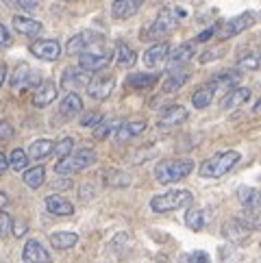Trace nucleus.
I'll return each instance as SVG.
<instances>
[{
    "label": "nucleus",
    "instance_id": "nucleus-1",
    "mask_svg": "<svg viewBox=\"0 0 261 263\" xmlns=\"http://www.w3.org/2000/svg\"><path fill=\"white\" fill-rule=\"evenodd\" d=\"M239 159L241 155L237 150H222V153H216L209 159H204L198 167V174L202 178H222L239 163Z\"/></svg>",
    "mask_w": 261,
    "mask_h": 263
},
{
    "label": "nucleus",
    "instance_id": "nucleus-2",
    "mask_svg": "<svg viewBox=\"0 0 261 263\" xmlns=\"http://www.w3.org/2000/svg\"><path fill=\"white\" fill-rule=\"evenodd\" d=\"M194 170V161L192 159H165V161L157 163L155 167V178L161 185H170V183H179L185 176H190Z\"/></svg>",
    "mask_w": 261,
    "mask_h": 263
},
{
    "label": "nucleus",
    "instance_id": "nucleus-3",
    "mask_svg": "<svg viewBox=\"0 0 261 263\" xmlns=\"http://www.w3.org/2000/svg\"><path fill=\"white\" fill-rule=\"evenodd\" d=\"M183 15H185L183 9H176V7L161 9L159 15L155 17V22L142 33V40H159V37H165L167 33H172L176 29V24H179Z\"/></svg>",
    "mask_w": 261,
    "mask_h": 263
},
{
    "label": "nucleus",
    "instance_id": "nucleus-4",
    "mask_svg": "<svg viewBox=\"0 0 261 263\" xmlns=\"http://www.w3.org/2000/svg\"><path fill=\"white\" fill-rule=\"evenodd\" d=\"M94 163H96V153H94V150H91V148H79V150H74L72 155L63 157L61 161L54 165V172L72 176V174L85 170V167L94 165Z\"/></svg>",
    "mask_w": 261,
    "mask_h": 263
},
{
    "label": "nucleus",
    "instance_id": "nucleus-5",
    "mask_svg": "<svg viewBox=\"0 0 261 263\" xmlns=\"http://www.w3.org/2000/svg\"><path fill=\"white\" fill-rule=\"evenodd\" d=\"M194 200L192 192L188 190H172V192H165L159 196H153L151 198V209L155 213H170L176 209H183Z\"/></svg>",
    "mask_w": 261,
    "mask_h": 263
},
{
    "label": "nucleus",
    "instance_id": "nucleus-6",
    "mask_svg": "<svg viewBox=\"0 0 261 263\" xmlns=\"http://www.w3.org/2000/svg\"><path fill=\"white\" fill-rule=\"evenodd\" d=\"M255 22H257V13H255V11H244V13L231 17V20H227L225 24H222L220 31H218V37H220L222 42L233 40V37H237L239 33L248 31Z\"/></svg>",
    "mask_w": 261,
    "mask_h": 263
},
{
    "label": "nucleus",
    "instance_id": "nucleus-7",
    "mask_svg": "<svg viewBox=\"0 0 261 263\" xmlns=\"http://www.w3.org/2000/svg\"><path fill=\"white\" fill-rule=\"evenodd\" d=\"M9 85H11V89L15 93H22L26 89H37V87L42 85V79H40V74H35L31 70L29 63H20L13 70L11 79H9Z\"/></svg>",
    "mask_w": 261,
    "mask_h": 263
},
{
    "label": "nucleus",
    "instance_id": "nucleus-8",
    "mask_svg": "<svg viewBox=\"0 0 261 263\" xmlns=\"http://www.w3.org/2000/svg\"><path fill=\"white\" fill-rule=\"evenodd\" d=\"M111 61V50H107L102 44H96L94 48H89L85 52L79 54V65L83 70H89V72H100L105 70Z\"/></svg>",
    "mask_w": 261,
    "mask_h": 263
},
{
    "label": "nucleus",
    "instance_id": "nucleus-9",
    "mask_svg": "<svg viewBox=\"0 0 261 263\" xmlns=\"http://www.w3.org/2000/svg\"><path fill=\"white\" fill-rule=\"evenodd\" d=\"M102 42H105L102 33H98V31H81V33H77L74 37H70V42H68V46H65V50H68L70 54H81V52L94 48L96 44H102Z\"/></svg>",
    "mask_w": 261,
    "mask_h": 263
},
{
    "label": "nucleus",
    "instance_id": "nucleus-10",
    "mask_svg": "<svg viewBox=\"0 0 261 263\" xmlns=\"http://www.w3.org/2000/svg\"><path fill=\"white\" fill-rule=\"evenodd\" d=\"M255 229L250 227V224L241 218H233V220H229L225 227H222V235L229 239V241H235V243H239V241H246L248 237H250V233H253Z\"/></svg>",
    "mask_w": 261,
    "mask_h": 263
},
{
    "label": "nucleus",
    "instance_id": "nucleus-11",
    "mask_svg": "<svg viewBox=\"0 0 261 263\" xmlns=\"http://www.w3.org/2000/svg\"><path fill=\"white\" fill-rule=\"evenodd\" d=\"M94 81V77H91V72L89 70H83L81 65L79 68H68L63 72V77H61V85L65 89H81V87H89V83Z\"/></svg>",
    "mask_w": 261,
    "mask_h": 263
},
{
    "label": "nucleus",
    "instance_id": "nucleus-12",
    "mask_svg": "<svg viewBox=\"0 0 261 263\" xmlns=\"http://www.w3.org/2000/svg\"><path fill=\"white\" fill-rule=\"evenodd\" d=\"M114 87H116V79L109 77V74L107 77H94V81L87 87V93L94 100H107L111 96V91H114Z\"/></svg>",
    "mask_w": 261,
    "mask_h": 263
},
{
    "label": "nucleus",
    "instance_id": "nucleus-13",
    "mask_svg": "<svg viewBox=\"0 0 261 263\" xmlns=\"http://www.w3.org/2000/svg\"><path fill=\"white\" fill-rule=\"evenodd\" d=\"M31 52L44 61H57L61 54V46L54 40H37L31 44Z\"/></svg>",
    "mask_w": 261,
    "mask_h": 263
},
{
    "label": "nucleus",
    "instance_id": "nucleus-14",
    "mask_svg": "<svg viewBox=\"0 0 261 263\" xmlns=\"http://www.w3.org/2000/svg\"><path fill=\"white\" fill-rule=\"evenodd\" d=\"M22 261L24 263H50V255L37 239H29L24 243Z\"/></svg>",
    "mask_w": 261,
    "mask_h": 263
},
{
    "label": "nucleus",
    "instance_id": "nucleus-15",
    "mask_svg": "<svg viewBox=\"0 0 261 263\" xmlns=\"http://www.w3.org/2000/svg\"><path fill=\"white\" fill-rule=\"evenodd\" d=\"M188 109L181 107V105H172V107H167L161 111V116L159 120H157V124H159L161 128H170V126H176V124H181V122L188 120Z\"/></svg>",
    "mask_w": 261,
    "mask_h": 263
},
{
    "label": "nucleus",
    "instance_id": "nucleus-16",
    "mask_svg": "<svg viewBox=\"0 0 261 263\" xmlns=\"http://www.w3.org/2000/svg\"><path fill=\"white\" fill-rule=\"evenodd\" d=\"M142 5H144V0H114L111 15L116 20H128V17H133L142 9Z\"/></svg>",
    "mask_w": 261,
    "mask_h": 263
},
{
    "label": "nucleus",
    "instance_id": "nucleus-17",
    "mask_svg": "<svg viewBox=\"0 0 261 263\" xmlns=\"http://www.w3.org/2000/svg\"><path fill=\"white\" fill-rule=\"evenodd\" d=\"M146 130V122L144 120H130V122H124L116 128V144H124L128 139H133L137 135H142Z\"/></svg>",
    "mask_w": 261,
    "mask_h": 263
},
{
    "label": "nucleus",
    "instance_id": "nucleus-18",
    "mask_svg": "<svg viewBox=\"0 0 261 263\" xmlns=\"http://www.w3.org/2000/svg\"><path fill=\"white\" fill-rule=\"evenodd\" d=\"M167 54H170V44L167 42H159V44H153L151 48L144 52V65L146 68H157V65H161Z\"/></svg>",
    "mask_w": 261,
    "mask_h": 263
},
{
    "label": "nucleus",
    "instance_id": "nucleus-19",
    "mask_svg": "<svg viewBox=\"0 0 261 263\" xmlns=\"http://www.w3.org/2000/svg\"><path fill=\"white\" fill-rule=\"evenodd\" d=\"M192 57H194V42H185L181 46H176V48L167 54V68L170 70L181 68V65L188 63Z\"/></svg>",
    "mask_w": 261,
    "mask_h": 263
},
{
    "label": "nucleus",
    "instance_id": "nucleus-20",
    "mask_svg": "<svg viewBox=\"0 0 261 263\" xmlns=\"http://www.w3.org/2000/svg\"><path fill=\"white\" fill-rule=\"evenodd\" d=\"M46 209H48L52 215H61V218H68V215L74 213V204H72L68 198L59 196V194H50V196H46Z\"/></svg>",
    "mask_w": 261,
    "mask_h": 263
},
{
    "label": "nucleus",
    "instance_id": "nucleus-21",
    "mask_svg": "<svg viewBox=\"0 0 261 263\" xmlns=\"http://www.w3.org/2000/svg\"><path fill=\"white\" fill-rule=\"evenodd\" d=\"M237 200L248 211H261V190L246 187V185L239 187V190H237Z\"/></svg>",
    "mask_w": 261,
    "mask_h": 263
},
{
    "label": "nucleus",
    "instance_id": "nucleus-22",
    "mask_svg": "<svg viewBox=\"0 0 261 263\" xmlns=\"http://www.w3.org/2000/svg\"><path fill=\"white\" fill-rule=\"evenodd\" d=\"M248 98H250V89L248 87H235V89H231V91L225 93V98H222L220 107L225 109V111H233V109H237V107L244 105Z\"/></svg>",
    "mask_w": 261,
    "mask_h": 263
},
{
    "label": "nucleus",
    "instance_id": "nucleus-23",
    "mask_svg": "<svg viewBox=\"0 0 261 263\" xmlns=\"http://www.w3.org/2000/svg\"><path fill=\"white\" fill-rule=\"evenodd\" d=\"M54 98H57V85H54L52 81H44L33 93V105L35 107H48Z\"/></svg>",
    "mask_w": 261,
    "mask_h": 263
},
{
    "label": "nucleus",
    "instance_id": "nucleus-24",
    "mask_svg": "<svg viewBox=\"0 0 261 263\" xmlns=\"http://www.w3.org/2000/svg\"><path fill=\"white\" fill-rule=\"evenodd\" d=\"M13 29L20 33V35H26V37H37L42 31H44V26L42 22H37L33 20V17H26V15H15L13 17Z\"/></svg>",
    "mask_w": 261,
    "mask_h": 263
},
{
    "label": "nucleus",
    "instance_id": "nucleus-25",
    "mask_svg": "<svg viewBox=\"0 0 261 263\" xmlns=\"http://www.w3.org/2000/svg\"><path fill=\"white\" fill-rule=\"evenodd\" d=\"M209 83L213 85V89H216V91H231V89L237 87V83H239V72H233V70L220 72V74H216V77H213Z\"/></svg>",
    "mask_w": 261,
    "mask_h": 263
},
{
    "label": "nucleus",
    "instance_id": "nucleus-26",
    "mask_svg": "<svg viewBox=\"0 0 261 263\" xmlns=\"http://www.w3.org/2000/svg\"><path fill=\"white\" fill-rule=\"evenodd\" d=\"M77 241H79V235L77 233H70V231H59V233H52L50 235V243H52L54 250H68Z\"/></svg>",
    "mask_w": 261,
    "mask_h": 263
},
{
    "label": "nucleus",
    "instance_id": "nucleus-27",
    "mask_svg": "<svg viewBox=\"0 0 261 263\" xmlns=\"http://www.w3.org/2000/svg\"><path fill=\"white\" fill-rule=\"evenodd\" d=\"M116 61H118L120 68H133L135 61H137V54H135V50L130 48L128 44L120 42L116 46Z\"/></svg>",
    "mask_w": 261,
    "mask_h": 263
},
{
    "label": "nucleus",
    "instance_id": "nucleus-28",
    "mask_svg": "<svg viewBox=\"0 0 261 263\" xmlns=\"http://www.w3.org/2000/svg\"><path fill=\"white\" fill-rule=\"evenodd\" d=\"M216 93H218V91L213 89L211 83H207V85H204V87L196 89V91L192 93V105H194L196 109H204V107H209Z\"/></svg>",
    "mask_w": 261,
    "mask_h": 263
},
{
    "label": "nucleus",
    "instance_id": "nucleus-29",
    "mask_svg": "<svg viewBox=\"0 0 261 263\" xmlns=\"http://www.w3.org/2000/svg\"><path fill=\"white\" fill-rule=\"evenodd\" d=\"M188 79H190V72H185V70H181V72H172L170 77L163 81L161 91H163V93H174V91H179V89L185 85V83H188Z\"/></svg>",
    "mask_w": 261,
    "mask_h": 263
},
{
    "label": "nucleus",
    "instance_id": "nucleus-30",
    "mask_svg": "<svg viewBox=\"0 0 261 263\" xmlns=\"http://www.w3.org/2000/svg\"><path fill=\"white\" fill-rule=\"evenodd\" d=\"M157 81H159V74H130L126 79V85L130 89H146L153 87Z\"/></svg>",
    "mask_w": 261,
    "mask_h": 263
},
{
    "label": "nucleus",
    "instance_id": "nucleus-31",
    "mask_svg": "<svg viewBox=\"0 0 261 263\" xmlns=\"http://www.w3.org/2000/svg\"><path fill=\"white\" fill-rule=\"evenodd\" d=\"M83 111V100H81V96L79 93H68V96L63 98V102H61V114L63 116H68V118H72V116H79Z\"/></svg>",
    "mask_w": 261,
    "mask_h": 263
},
{
    "label": "nucleus",
    "instance_id": "nucleus-32",
    "mask_svg": "<svg viewBox=\"0 0 261 263\" xmlns=\"http://www.w3.org/2000/svg\"><path fill=\"white\" fill-rule=\"evenodd\" d=\"M204 222H207V215H204V211L198 209V206H192V209H188V213H185V224H188V229H192V231H200L204 227Z\"/></svg>",
    "mask_w": 261,
    "mask_h": 263
},
{
    "label": "nucleus",
    "instance_id": "nucleus-33",
    "mask_svg": "<svg viewBox=\"0 0 261 263\" xmlns=\"http://www.w3.org/2000/svg\"><path fill=\"white\" fill-rule=\"evenodd\" d=\"M52 150H54V144L50 139H37V142H33L29 146V157L31 159H44V157H48Z\"/></svg>",
    "mask_w": 261,
    "mask_h": 263
},
{
    "label": "nucleus",
    "instance_id": "nucleus-34",
    "mask_svg": "<svg viewBox=\"0 0 261 263\" xmlns=\"http://www.w3.org/2000/svg\"><path fill=\"white\" fill-rule=\"evenodd\" d=\"M105 185L109 187H128L130 185V174L122 170H107L105 172Z\"/></svg>",
    "mask_w": 261,
    "mask_h": 263
},
{
    "label": "nucleus",
    "instance_id": "nucleus-35",
    "mask_svg": "<svg viewBox=\"0 0 261 263\" xmlns=\"http://www.w3.org/2000/svg\"><path fill=\"white\" fill-rule=\"evenodd\" d=\"M26 165H29V153L15 148L11 153V157H9V167L15 172H26Z\"/></svg>",
    "mask_w": 261,
    "mask_h": 263
},
{
    "label": "nucleus",
    "instance_id": "nucleus-36",
    "mask_svg": "<svg viewBox=\"0 0 261 263\" xmlns=\"http://www.w3.org/2000/svg\"><path fill=\"white\" fill-rule=\"evenodd\" d=\"M44 176H46V172H44L42 165L40 167H31V170L24 172V183H26V187H31V190H37V187H42Z\"/></svg>",
    "mask_w": 261,
    "mask_h": 263
},
{
    "label": "nucleus",
    "instance_id": "nucleus-37",
    "mask_svg": "<svg viewBox=\"0 0 261 263\" xmlns=\"http://www.w3.org/2000/svg\"><path fill=\"white\" fill-rule=\"evenodd\" d=\"M179 263H211V257L204 250H192L179 257Z\"/></svg>",
    "mask_w": 261,
    "mask_h": 263
},
{
    "label": "nucleus",
    "instance_id": "nucleus-38",
    "mask_svg": "<svg viewBox=\"0 0 261 263\" xmlns=\"http://www.w3.org/2000/svg\"><path fill=\"white\" fill-rule=\"evenodd\" d=\"M257 68H259V54L257 52H248V54H244V57H239V61H237L239 72L241 70L250 72V70H257Z\"/></svg>",
    "mask_w": 261,
    "mask_h": 263
},
{
    "label": "nucleus",
    "instance_id": "nucleus-39",
    "mask_svg": "<svg viewBox=\"0 0 261 263\" xmlns=\"http://www.w3.org/2000/svg\"><path fill=\"white\" fill-rule=\"evenodd\" d=\"M118 126H120V124H116V122H109V120L105 122V120H102L98 126H94V137H96V139H107Z\"/></svg>",
    "mask_w": 261,
    "mask_h": 263
},
{
    "label": "nucleus",
    "instance_id": "nucleus-40",
    "mask_svg": "<svg viewBox=\"0 0 261 263\" xmlns=\"http://www.w3.org/2000/svg\"><path fill=\"white\" fill-rule=\"evenodd\" d=\"M72 148H74V139L72 137H63L59 144H54V155H59L61 159L72 155Z\"/></svg>",
    "mask_w": 261,
    "mask_h": 263
},
{
    "label": "nucleus",
    "instance_id": "nucleus-41",
    "mask_svg": "<svg viewBox=\"0 0 261 263\" xmlns=\"http://www.w3.org/2000/svg\"><path fill=\"white\" fill-rule=\"evenodd\" d=\"M102 122V114H85L81 118V126H85V128H94V126H98Z\"/></svg>",
    "mask_w": 261,
    "mask_h": 263
},
{
    "label": "nucleus",
    "instance_id": "nucleus-42",
    "mask_svg": "<svg viewBox=\"0 0 261 263\" xmlns=\"http://www.w3.org/2000/svg\"><path fill=\"white\" fill-rule=\"evenodd\" d=\"M13 126H11V122H7V120H0V142H7V139H11L13 137Z\"/></svg>",
    "mask_w": 261,
    "mask_h": 263
},
{
    "label": "nucleus",
    "instance_id": "nucleus-43",
    "mask_svg": "<svg viewBox=\"0 0 261 263\" xmlns=\"http://www.w3.org/2000/svg\"><path fill=\"white\" fill-rule=\"evenodd\" d=\"M225 54V48H213V50H207L200 54V63H209V61H216L218 57Z\"/></svg>",
    "mask_w": 261,
    "mask_h": 263
},
{
    "label": "nucleus",
    "instance_id": "nucleus-44",
    "mask_svg": "<svg viewBox=\"0 0 261 263\" xmlns=\"http://www.w3.org/2000/svg\"><path fill=\"white\" fill-rule=\"evenodd\" d=\"M218 31H220V26H218V24H213V26H209V29H204V31H202L200 35H196V40H194V44H196V42H207V40H211V37H213V35H216Z\"/></svg>",
    "mask_w": 261,
    "mask_h": 263
},
{
    "label": "nucleus",
    "instance_id": "nucleus-45",
    "mask_svg": "<svg viewBox=\"0 0 261 263\" xmlns=\"http://www.w3.org/2000/svg\"><path fill=\"white\" fill-rule=\"evenodd\" d=\"M11 227H13V220L9 218L5 211H0V235H7L11 231Z\"/></svg>",
    "mask_w": 261,
    "mask_h": 263
},
{
    "label": "nucleus",
    "instance_id": "nucleus-46",
    "mask_svg": "<svg viewBox=\"0 0 261 263\" xmlns=\"http://www.w3.org/2000/svg\"><path fill=\"white\" fill-rule=\"evenodd\" d=\"M7 46H11V35L5 24H0V48H7Z\"/></svg>",
    "mask_w": 261,
    "mask_h": 263
},
{
    "label": "nucleus",
    "instance_id": "nucleus-47",
    "mask_svg": "<svg viewBox=\"0 0 261 263\" xmlns=\"http://www.w3.org/2000/svg\"><path fill=\"white\" fill-rule=\"evenodd\" d=\"M26 229H29L26 220H15L13 222V235H15V237H22V235L26 233Z\"/></svg>",
    "mask_w": 261,
    "mask_h": 263
},
{
    "label": "nucleus",
    "instance_id": "nucleus-48",
    "mask_svg": "<svg viewBox=\"0 0 261 263\" xmlns=\"http://www.w3.org/2000/svg\"><path fill=\"white\" fill-rule=\"evenodd\" d=\"M17 5H20L24 11H33V9H37V3H40V0H15Z\"/></svg>",
    "mask_w": 261,
    "mask_h": 263
},
{
    "label": "nucleus",
    "instance_id": "nucleus-49",
    "mask_svg": "<svg viewBox=\"0 0 261 263\" xmlns=\"http://www.w3.org/2000/svg\"><path fill=\"white\" fill-rule=\"evenodd\" d=\"M7 167H9V159H7L3 153H0V174H3V172L7 170Z\"/></svg>",
    "mask_w": 261,
    "mask_h": 263
},
{
    "label": "nucleus",
    "instance_id": "nucleus-50",
    "mask_svg": "<svg viewBox=\"0 0 261 263\" xmlns=\"http://www.w3.org/2000/svg\"><path fill=\"white\" fill-rule=\"evenodd\" d=\"M7 81V65L0 63V87H3V83Z\"/></svg>",
    "mask_w": 261,
    "mask_h": 263
},
{
    "label": "nucleus",
    "instance_id": "nucleus-51",
    "mask_svg": "<svg viewBox=\"0 0 261 263\" xmlns=\"http://www.w3.org/2000/svg\"><path fill=\"white\" fill-rule=\"evenodd\" d=\"M7 204H9V198H7V194H5V192H0V211H3Z\"/></svg>",
    "mask_w": 261,
    "mask_h": 263
},
{
    "label": "nucleus",
    "instance_id": "nucleus-52",
    "mask_svg": "<svg viewBox=\"0 0 261 263\" xmlns=\"http://www.w3.org/2000/svg\"><path fill=\"white\" fill-rule=\"evenodd\" d=\"M253 111H255V114H259V111H261V100H259V102H257V105L253 107Z\"/></svg>",
    "mask_w": 261,
    "mask_h": 263
}]
</instances>
